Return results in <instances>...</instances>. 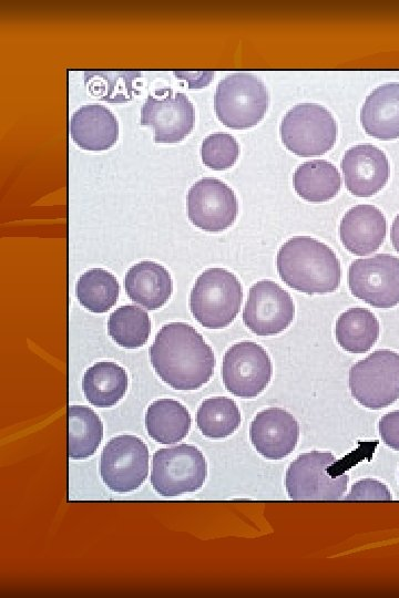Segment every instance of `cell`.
<instances>
[{
    "mask_svg": "<svg viewBox=\"0 0 399 598\" xmlns=\"http://www.w3.org/2000/svg\"><path fill=\"white\" fill-rule=\"evenodd\" d=\"M157 377L174 390H197L214 373L215 357L203 336L185 322L164 324L149 349Z\"/></svg>",
    "mask_w": 399,
    "mask_h": 598,
    "instance_id": "obj_1",
    "label": "cell"
},
{
    "mask_svg": "<svg viewBox=\"0 0 399 598\" xmlns=\"http://www.w3.org/2000/svg\"><path fill=\"white\" fill-rule=\"evenodd\" d=\"M276 267L288 287L307 295L334 292L340 285L337 255L309 236H295L284 243L277 252Z\"/></svg>",
    "mask_w": 399,
    "mask_h": 598,
    "instance_id": "obj_2",
    "label": "cell"
},
{
    "mask_svg": "<svg viewBox=\"0 0 399 598\" xmlns=\"http://www.w3.org/2000/svg\"><path fill=\"white\" fill-rule=\"evenodd\" d=\"M243 301L238 278L224 268L204 270L190 295V309L198 323L207 329H222L236 318Z\"/></svg>",
    "mask_w": 399,
    "mask_h": 598,
    "instance_id": "obj_3",
    "label": "cell"
},
{
    "mask_svg": "<svg viewBox=\"0 0 399 598\" xmlns=\"http://www.w3.org/2000/svg\"><path fill=\"white\" fill-rule=\"evenodd\" d=\"M337 458L330 452L311 451L297 456L285 475L287 494L293 501H337L348 485L349 476L335 468Z\"/></svg>",
    "mask_w": 399,
    "mask_h": 598,
    "instance_id": "obj_4",
    "label": "cell"
},
{
    "mask_svg": "<svg viewBox=\"0 0 399 598\" xmlns=\"http://www.w3.org/2000/svg\"><path fill=\"white\" fill-rule=\"evenodd\" d=\"M269 95L264 82L248 72H235L222 79L214 94L217 118L228 128L246 130L257 125L267 112Z\"/></svg>",
    "mask_w": 399,
    "mask_h": 598,
    "instance_id": "obj_5",
    "label": "cell"
},
{
    "mask_svg": "<svg viewBox=\"0 0 399 598\" xmlns=\"http://www.w3.org/2000/svg\"><path fill=\"white\" fill-rule=\"evenodd\" d=\"M279 134L285 147L295 155L319 156L335 145L337 122L326 107L300 103L285 113Z\"/></svg>",
    "mask_w": 399,
    "mask_h": 598,
    "instance_id": "obj_6",
    "label": "cell"
},
{
    "mask_svg": "<svg viewBox=\"0 0 399 598\" xmlns=\"http://www.w3.org/2000/svg\"><path fill=\"white\" fill-rule=\"evenodd\" d=\"M349 389L354 399L370 410L396 402L399 399V353L380 349L352 364Z\"/></svg>",
    "mask_w": 399,
    "mask_h": 598,
    "instance_id": "obj_7",
    "label": "cell"
},
{
    "mask_svg": "<svg viewBox=\"0 0 399 598\" xmlns=\"http://www.w3.org/2000/svg\"><path fill=\"white\" fill-rule=\"evenodd\" d=\"M206 476L205 456L194 445L180 444L153 454L151 485L161 496L196 492L204 485Z\"/></svg>",
    "mask_w": 399,
    "mask_h": 598,
    "instance_id": "obj_8",
    "label": "cell"
},
{
    "mask_svg": "<svg viewBox=\"0 0 399 598\" xmlns=\"http://www.w3.org/2000/svg\"><path fill=\"white\" fill-rule=\"evenodd\" d=\"M147 445L137 436L123 434L104 445L100 458V475L108 488L115 493L137 489L149 474Z\"/></svg>",
    "mask_w": 399,
    "mask_h": 598,
    "instance_id": "obj_9",
    "label": "cell"
},
{
    "mask_svg": "<svg viewBox=\"0 0 399 598\" xmlns=\"http://www.w3.org/2000/svg\"><path fill=\"white\" fill-rule=\"evenodd\" d=\"M350 292L364 302L381 309L399 303V259L379 254L354 260L348 269Z\"/></svg>",
    "mask_w": 399,
    "mask_h": 598,
    "instance_id": "obj_10",
    "label": "cell"
},
{
    "mask_svg": "<svg viewBox=\"0 0 399 598\" xmlns=\"http://www.w3.org/2000/svg\"><path fill=\"white\" fill-rule=\"evenodd\" d=\"M273 365L266 350L253 342L234 343L222 362V380L228 392L242 399H253L269 384Z\"/></svg>",
    "mask_w": 399,
    "mask_h": 598,
    "instance_id": "obj_11",
    "label": "cell"
},
{
    "mask_svg": "<svg viewBox=\"0 0 399 598\" xmlns=\"http://www.w3.org/2000/svg\"><path fill=\"white\" fill-rule=\"evenodd\" d=\"M186 200L190 221L208 233L229 228L238 214L234 190L218 178L204 177L194 183Z\"/></svg>",
    "mask_w": 399,
    "mask_h": 598,
    "instance_id": "obj_12",
    "label": "cell"
},
{
    "mask_svg": "<svg viewBox=\"0 0 399 598\" xmlns=\"http://www.w3.org/2000/svg\"><path fill=\"white\" fill-rule=\"evenodd\" d=\"M295 317L290 295L269 279L255 282L243 310L245 326L257 336H275L284 331Z\"/></svg>",
    "mask_w": 399,
    "mask_h": 598,
    "instance_id": "obj_13",
    "label": "cell"
},
{
    "mask_svg": "<svg viewBox=\"0 0 399 598\" xmlns=\"http://www.w3.org/2000/svg\"><path fill=\"white\" fill-rule=\"evenodd\" d=\"M140 122L153 128L155 143H177L193 130L194 106L184 93L162 89L146 97Z\"/></svg>",
    "mask_w": 399,
    "mask_h": 598,
    "instance_id": "obj_14",
    "label": "cell"
},
{
    "mask_svg": "<svg viewBox=\"0 0 399 598\" xmlns=\"http://www.w3.org/2000/svg\"><path fill=\"white\" fill-rule=\"evenodd\" d=\"M255 450L267 460H282L297 445L299 425L288 411L268 408L258 412L249 426Z\"/></svg>",
    "mask_w": 399,
    "mask_h": 598,
    "instance_id": "obj_15",
    "label": "cell"
},
{
    "mask_svg": "<svg viewBox=\"0 0 399 598\" xmlns=\"http://www.w3.org/2000/svg\"><path fill=\"white\" fill-rule=\"evenodd\" d=\"M341 171L349 193L357 197H370L387 184L389 162L377 146L358 144L346 151Z\"/></svg>",
    "mask_w": 399,
    "mask_h": 598,
    "instance_id": "obj_16",
    "label": "cell"
},
{
    "mask_svg": "<svg viewBox=\"0 0 399 598\" xmlns=\"http://www.w3.org/2000/svg\"><path fill=\"white\" fill-rule=\"evenodd\" d=\"M386 231L385 215L370 204L351 207L339 224V237L344 247L357 256L376 251L382 245Z\"/></svg>",
    "mask_w": 399,
    "mask_h": 598,
    "instance_id": "obj_17",
    "label": "cell"
},
{
    "mask_svg": "<svg viewBox=\"0 0 399 598\" xmlns=\"http://www.w3.org/2000/svg\"><path fill=\"white\" fill-rule=\"evenodd\" d=\"M69 132L80 148L92 152L105 151L119 138V122L106 106L85 104L72 113Z\"/></svg>",
    "mask_w": 399,
    "mask_h": 598,
    "instance_id": "obj_18",
    "label": "cell"
},
{
    "mask_svg": "<svg viewBox=\"0 0 399 598\" xmlns=\"http://www.w3.org/2000/svg\"><path fill=\"white\" fill-rule=\"evenodd\" d=\"M360 122L369 136L383 141L399 138V82L383 83L367 95Z\"/></svg>",
    "mask_w": 399,
    "mask_h": 598,
    "instance_id": "obj_19",
    "label": "cell"
},
{
    "mask_svg": "<svg viewBox=\"0 0 399 598\" xmlns=\"http://www.w3.org/2000/svg\"><path fill=\"white\" fill-rule=\"evenodd\" d=\"M124 289L134 302L147 310H156L170 299L173 282L164 266L155 261L143 260L126 271Z\"/></svg>",
    "mask_w": 399,
    "mask_h": 598,
    "instance_id": "obj_20",
    "label": "cell"
},
{
    "mask_svg": "<svg viewBox=\"0 0 399 598\" xmlns=\"http://www.w3.org/2000/svg\"><path fill=\"white\" fill-rule=\"evenodd\" d=\"M129 378L125 369L113 361H99L89 367L82 379L86 401L96 408H111L126 393Z\"/></svg>",
    "mask_w": 399,
    "mask_h": 598,
    "instance_id": "obj_21",
    "label": "cell"
},
{
    "mask_svg": "<svg viewBox=\"0 0 399 598\" xmlns=\"http://www.w3.org/2000/svg\"><path fill=\"white\" fill-rule=\"evenodd\" d=\"M188 410L177 400L153 401L145 413V429L151 439L161 444L182 441L191 429Z\"/></svg>",
    "mask_w": 399,
    "mask_h": 598,
    "instance_id": "obj_22",
    "label": "cell"
},
{
    "mask_svg": "<svg viewBox=\"0 0 399 598\" xmlns=\"http://www.w3.org/2000/svg\"><path fill=\"white\" fill-rule=\"evenodd\" d=\"M293 186L303 199L309 203H325L340 190L341 177L332 163L326 159H311L296 168Z\"/></svg>",
    "mask_w": 399,
    "mask_h": 598,
    "instance_id": "obj_23",
    "label": "cell"
},
{
    "mask_svg": "<svg viewBox=\"0 0 399 598\" xmlns=\"http://www.w3.org/2000/svg\"><path fill=\"white\" fill-rule=\"evenodd\" d=\"M337 343L347 352L369 351L379 338L380 326L376 316L361 307L349 308L336 321Z\"/></svg>",
    "mask_w": 399,
    "mask_h": 598,
    "instance_id": "obj_24",
    "label": "cell"
},
{
    "mask_svg": "<svg viewBox=\"0 0 399 598\" xmlns=\"http://www.w3.org/2000/svg\"><path fill=\"white\" fill-rule=\"evenodd\" d=\"M68 419L69 457L84 460L92 456L103 439V423L100 416L89 406L71 405Z\"/></svg>",
    "mask_w": 399,
    "mask_h": 598,
    "instance_id": "obj_25",
    "label": "cell"
},
{
    "mask_svg": "<svg viewBox=\"0 0 399 598\" xmlns=\"http://www.w3.org/2000/svg\"><path fill=\"white\" fill-rule=\"evenodd\" d=\"M120 285L113 274L102 268L83 272L75 285L80 305L93 313L110 310L119 298Z\"/></svg>",
    "mask_w": 399,
    "mask_h": 598,
    "instance_id": "obj_26",
    "label": "cell"
},
{
    "mask_svg": "<svg viewBox=\"0 0 399 598\" xmlns=\"http://www.w3.org/2000/svg\"><path fill=\"white\" fill-rule=\"evenodd\" d=\"M108 333L122 348H141L146 343L151 333L150 317L141 307L121 306L108 319Z\"/></svg>",
    "mask_w": 399,
    "mask_h": 598,
    "instance_id": "obj_27",
    "label": "cell"
},
{
    "mask_svg": "<svg viewBox=\"0 0 399 598\" xmlns=\"http://www.w3.org/2000/svg\"><path fill=\"white\" fill-rule=\"evenodd\" d=\"M241 412L233 399L215 396L205 399L196 413V425L208 439H225L241 425Z\"/></svg>",
    "mask_w": 399,
    "mask_h": 598,
    "instance_id": "obj_28",
    "label": "cell"
},
{
    "mask_svg": "<svg viewBox=\"0 0 399 598\" xmlns=\"http://www.w3.org/2000/svg\"><path fill=\"white\" fill-rule=\"evenodd\" d=\"M201 156L208 168L224 171L236 163L239 156V144L228 133H213L203 140Z\"/></svg>",
    "mask_w": 399,
    "mask_h": 598,
    "instance_id": "obj_29",
    "label": "cell"
},
{
    "mask_svg": "<svg viewBox=\"0 0 399 598\" xmlns=\"http://www.w3.org/2000/svg\"><path fill=\"white\" fill-rule=\"evenodd\" d=\"M105 85L89 89L95 96L109 102H124L132 97V80L140 72H91Z\"/></svg>",
    "mask_w": 399,
    "mask_h": 598,
    "instance_id": "obj_30",
    "label": "cell"
},
{
    "mask_svg": "<svg viewBox=\"0 0 399 598\" xmlns=\"http://www.w3.org/2000/svg\"><path fill=\"white\" fill-rule=\"evenodd\" d=\"M345 499L391 501L392 495L385 483L374 478H364L352 485L349 494L345 497Z\"/></svg>",
    "mask_w": 399,
    "mask_h": 598,
    "instance_id": "obj_31",
    "label": "cell"
},
{
    "mask_svg": "<svg viewBox=\"0 0 399 598\" xmlns=\"http://www.w3.org/2000/svg\"><path fill=\"white\" fill-rule=\"evenodd\" d=\"M378 431L388 447L399 451V410L385 414L379 420Z\"/></svg>",
    "mask_w": 399,
    "mask_h": 598,
    "instance_id": "obj_32",
    "label": "cell"
},
{
    "mask_svg": "<svg viewBox=\"0 0 399 598\" xmlns=\"http://www.w3.org/2000/svg\"><path fill=\"white\" fill-rule=\"evenodd\" d=\"M391 244L399 254V214L395 217L390 229Z\"/></svg>",
    "mask_w": 399,
    "mask_h": 598,
    "instance_id": "obj_33",
    "label": "cell"
}]
</instances>
